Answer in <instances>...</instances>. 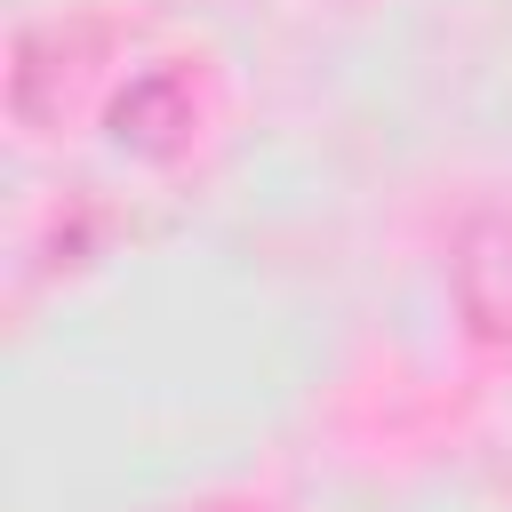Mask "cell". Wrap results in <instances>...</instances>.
<instances>
[{
	"label": "cell",
	"mask_w": 512,
	"mask_h": 512,
	"mask_svg": "<svg viewBox=\"0 0 512 512\" xmlns=\"http://www.w3.org/2000/svg\"><path fill=\"white\" fill-rule=\"evenodd\" d=\"M456 296L480 328H512V224H472L456 256Z\"/></svg>",
	"instance_id": "1"
},
{
	"label": "cell",
	"mask_w": 512,
	"mask_h": 512,
	"mask_svg": "<svg viewBox=\"0 0 512 512\" xmlns=\"http://www.w3.org/2000/svg\"><path fill=\"white\" fill-rule=\"evenodd\" d=\"M184 128H192V96H184L176 72L136 80V88L120 96V112H112V136H120V144H144V152H168Z\"/></svg>",
	"instance_id": "2"
}]
</instances>
